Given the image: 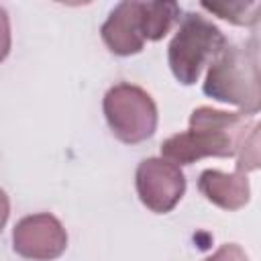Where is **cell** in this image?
Returning a JSON list of instances; mask_svg holds the SVG:
<instances>
[{"label": "cell", "mask_w": 261, "mask_h": 261, "mask_svg": "<svg viewBox=\"0 0 261 261\" xmlns=\"http://www.w3.org/2000/svg\"><path fill=\"white\" fill-rule=\"evenodd\" d=\"M163 159L190 165L202 157H237V169L259 167V124L245 112H224L200 106L190 114V128L161 143Z\"/></svg>", "instance_id": "obj_1"}, {"label": "cell", "mask_w": 261, "mask_h": 261, "mask_svg": "<svg viewBox=\"0 0 261 261\" xmlns=\"http://www.w3.org/2000/svg\"><path fill=\"white\" fill-rule=\"evenodd\" d=\"M179 6L175 2H118L104 20L100 35L104 45L120 57L141 53L145 41L163 39L175 20H179Z\"/></svg>", "instance_id": "obj_2"}, {"label": "cell", "mask_w": 261, "mask_h": 261, "mask_svg": "<svg viewBox=\"0 0 261 261\" xmlns=\"http://www.w3.org/2000/svg\"><path fill=\"white\" fill-rule=\"evenodd\" d=\"M202 90L206 96L234 104L255 116L261 106L257 37L243 45L226 43L210 61Z\"/></svg>", "instance_id": "obj_3"}, {"label": "cell", "mask_w": 261, "mask_h": 261, "mask_svg": "<svg viewBox=\"0 0 261 261\" xmlns=\"http://www.w3.org/2000/svg\"><path fill=\"white\" fill-rule=\"evenodd\" d=\"M226 43L216 24L198 12H188L167 47V63L173 77L184 86L196 84L204 65H208Z\"/></svg>", "instance_id": "obj_4"}, {"label": "cell", "mask_w": 261, "mask_h": 261, "mask_svg": "<svg viewBox=\"0 0 261 261\" xmlns=\"http://www.w3.org/2000/svg\"><path fill=\"white\" fill-rule=\"evenodd\" d=\"M102 110L114 137L137 145L153 137L157 128V106L151 94L135 84H116L104 94Z\"/></svg>", "instance_id": "obj_5"}, {"label": "cell", "mask_w": 261, "mask_h": 261, "mask_svg": "<svg viewBox=\"0 0 261 261\" xmlns=\"http://www.w3.org/2000/svg\"><path fill=\"white\" fill-rule=\"evenodd\" d=\"M139 200L155 214L171 212L186 194V175L179 165L163 157H147L135 173Z\"/></svg>", "instance_id": "obj_6"}, {"label": "cell", "mask_w": 261, "mask_h": 261, "mask_svg": "<svg viewBox=\"0 0 261 261\" xmlns=\"http://www.w3.org/2000/svg\"><path fill=\"white\" fill-rule=\"evenodd\" d=\"M14 251L31 261H53L67 247V232L59 218L39 212L20 218L12 230Z\"/></svg>", "instance_id": "obj_7"}, {"label": "cell", "mask_w": 261, "mask_h": 261, "mask_svg": "<svg viewBox=\"0 0 261 261\" xmlns=\"http://www.w3.org/2000/svg\"><path fill=\"white\" fill-rule=\"evenodd\" d=\"M198 190L208 202L222 210H239L249 202L251 196L247 173L241 169H234L232 173H224L220 169H204L198 179Z\"/></svg>", "instance_id": "obj_8"}, {"label": "cell", "mask_w": 261, "mask_h": 261, "mask_svg": "<svg viewBox=\"0 0 261 261\" xmlns=\"http://www.w3.org/2000/svg\"><path fill=\"white\" fill-rule=\"evenodd\" d=\"M202 8L232 22V24H245V27H251V24H257L259 22V8L261 4L259 2H216V4H210V2H202Z\"/></svg>", "instance_id": "obj_9"}, {"label": "cell", "mask_w": 261, "mask_h": 261, "mask_svg": "<svg viewBox=\"0 0 261 261\" xmlns=\"http://www.w3.org/2000/svg\"><path fill=\"white\" fill-rule=\"evenodd\" d=\"M204 261H249V257L237 243H224Z\"/></svg>", "instance_id": "obj_10"}, {"label": "cell", "mask_w": 261, "mask_h": 261, "mask_svg": "<svg viewBox=\"0 0 261 261\" xmlns=\"http://www.w3.org/2000/svg\"><path fill=\"white\" fill-rule=\"evenodd\" d=\"M10 43H12V37H10V18H8V12L0 6V63L8 57Z\"/></svg>", "instance_id": "obj_11"}, {"label": "cell", "mask_w": 261, "mask_h": 261, "mask_svg": "<svg viewBox=\"0 0 261 261\" xmlns=\"http://www.w3.org/2000/svg\"><path fill=\"white\" fill-rule=\"evenodd\" d=\"M8 214H10V200H8L6 192L0 188V232L6 224V220H8Z\"/></svg>", "instance_id": "obj_12"}]
</instances>
